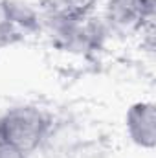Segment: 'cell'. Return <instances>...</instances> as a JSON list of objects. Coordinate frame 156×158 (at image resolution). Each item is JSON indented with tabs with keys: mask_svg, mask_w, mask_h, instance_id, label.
<instances>
[{
	"mask_svg": "<svg viewBox=\"0 0 156 158\" xmlns=\"http://www.w3.org/2000/svg\"><path fill=\"white\" fill-rule=\"evenodd\" d=\"M154 0H110L107 17L110 24L121 30L142 26L145 19L153 17Z\"/></svg>",
	"mask_w": 156,
	"mask_h": 158,
	"instance_id": "obj_3",
	"label": "cell"
},
{
	"mask_svg": "<svg viewBox=\"0 0 156 158\" xmlns=\"http://www.w3.org/2000/svg\"><path fill=\"white\" fill-rule=\"evenodd\" d=\"M11 28V22L7 19V13H6V2L0 0V37L6 35V31Z\"/></svg>",
	"mask_w": 156,
	"mask_h": 158,
	"instance_id": "obj_5",
	"label": "cell"
},
{
	"mask_svg": "<svg viewBox=\"0 0 156 158\" xmlns=\"http://www.w3.org/2000/svg\"><path fill=\"white\" fill-rule=\"evenodd\" d=\"M50 125V118L39 107L18 105L0 116V140L28 155L46 140Z\"/></svg>",
	"mask_w": 156,
	"mask_h": 158,
	"instance_id": "obj_1",
	"label": "cell"
},
{
	"mask_svg": "<svg viewBox=\"0 0 156 158\" xmlns=\"http://www.w3.org/2000/svg\"><path fill=\"white\" fill-rule=\"evenodd\" d=\"M129 138L142 149H154L156 145V107L153 101H136L125 114Z\"/></svg>",
	"mask_w": 156,
	"mask_h": 158,
	"instance_id": "obj_2",
	"label": "cell"
},
{
	"mask_svg": "<svg viewBox=\"0 0 156 158\" xmlns=\"http://www.w3.org/2000/svg\"><path fill=\"white\" fill-rule=\"evenodd\" d=\"M0 158H28V155L24 151H20V149H17V147L0 140Z\"/></svg>",
	"mask_w": 156,
	"mask_h": 158,
	"instance_id": "obj_4",
	"label": "cell"
}]
</instances>
